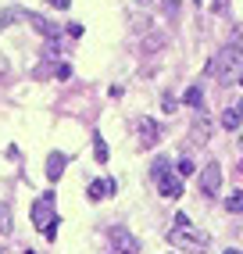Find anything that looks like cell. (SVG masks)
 Instances as JSON below:
<instances>
[{
	"label": "cell",
	"instance_id": "cell-5",
	"mask_svg": "<svg viewBox=\"0 0 243 254\" xmlns=\"http://www.w3.org/2000/svg\"><path fill=\"white\" fill-rule=\"evenodd\" d=\"M108 240H111V247H115L118 254H140V240H136L125 226H111V229H108Z\"/></svg>",
	"mask_w": 243,
	"mask_h": 254
},
{
	"label": "cell",
	"instance_id": "cell-3",
	"mask_svg": "<svg viewBox=\"0 0 243 254\" xmlns=\"http://www.w3.org/2000/svg\"><path fill=\"white\" fill-rule=\"evenodd\" d=\"M150 176H154V183H158L161 197H182V176H179V172H172L165 158H161V161H154Z\"/></svg>",
	"mask_w": 243,
	"mask_h": 254
},
{
	"label": "cell",
	"instance_id": "cell-11",
	"mask_svg": "<svg viewBox=\"0 0 243 254\" xmlns=\"http://www.w3.org/2000/svg\"><path fill=\"white\" fill-rule=\"evenodd\" d=\"M29 22H32V29H36V32H43L50 43H58V40H61V29H54L47 18H40V14H29Z\"/></svg>",
	"mask_w": 243,
	"mask_h": 254
},
{
	"label": "cell",
	"instance_id": "cell-17",
	"mask_svg": "<svg viewBox=\"0 0 243 254\" xmlns=\"http://www.w3.org/2000/svg\"><path fill=\"white\" fill-rule=\"evenodd\" d=\"M93 150H97V161H108V147H104V136H93Z\"/></svg>",
	"mask_w": 243,
	"mask_h": 254
},
{
	"label": "cell",
	"instance_id": "cell-1",
	"mask_svg": "<svg viewBox=\"0 0 243 254\" xmlns=\"http://www.w3.org/2000/svg\"><path fill=\"white\" fill-rule=\"evenodd\" d=\"M243 72V47L240 43H229V47H222L215 61L207 64V75H215V79H236Z\"/></svg>",
	"mask_w": 243,
	"mask_h": 254
},
{
	"label": "cell",
	"instance_id": "cell-22",
	"mask_svg": "<svg viewBox=\"0 0 243 254\" xmlns=\"http://www.w3.org/2000/svg\"><path fill=\"white\" fill-rule=\"evenodd\" d=\"M240 86H243V72H240Z\"/></svg>",
	"mask_w": 243,
	"mask_h": 254
},
{
	"label": "cell",
	"instance_id": "cell-15",
	"mask_svg": "<svg viewBox=\"0 0 243 254\" xmlns=\"http://www.w3.org/2000/svg\"><path fill=\"white\" fill-rule=\"evenodd\" d=\"M225 208H229L233 215H240V211H243V193H240V190H233V197L225 200Z\"/></svg>",
	"mask_w": 243,
	"mask_h": 254
},
{
	"label": "cell",
	"instance_id": "cell-2",
	"mask_svg": "<svg viewBox=\"0 0 243 254\" xmlns=\"http://www.w3.org/2000/svg\"><path fill=\"white\" fill-rule=\"evenodd\" d=\"M32 226H36L47 240L58 236V211H54V190L40 193V200L32 204Z\"/></svg>",
	"mask_w": 243,
	"mask_h": 254
},
{
	"label": "cell",
	"instance_id": "cell-7",
	"mask_svg": "<svg viewBox=\"0 0 243 254\" xmlns=\"http://www.w3.org/2000/svg\"><path fill=\"white\" fill-rule=\"evenodd\" d=\"M136 132H140V143L143 147H154L158 143V136H161V129L150 122V118H140V122H136Z\"/></svg>",
	"mask_w": 243,
	"mask_h": 254
},
{
	"label": "cell",
	"instance_id": "cell-21",
	"mask_svg": "<svg viewBox=\"0 0 243 254\" xmlns=\"http://www.w3.org/2000/svg\"><path fill=\"white\" fill-rule=\"evenodd\" d=\"M236 172H240V176H243V161H240V168H236Z\"/></svg>",
	"mask_w": 243,
	"mask_h": 254
},
{
	"label": "cell",
	"instance_id": "cell-6",
	"mask_svg": "<svg viewBox=\"0 0 243 254\" xmlns=\"http://www.w3.org/2000/svg\"><path fill=\"white\" fill-rule=\"evenodd\" d=\"M200 190H204V197H218V190H222V165H218V161H207V165H204V172H200Z\"/></svg>",
	"mask_w": 243,
	"mask_h": 254
},
{
	"label": "cell",
	"instance_id": "cell-8",
	"mask_svg": "<svg viewBox=\"0 0 243 254\" xmlns=\"http://www.w3.org/2000/svg\"><path fill=\"white\" fill-rule=\"evenodd\" d=\"M111 193H115V183L111 179H93L90 186H86V197H90V200H104Z\"/></svg>",
	"mask_w": 243,
	"mask_h": 254
},
{
	"label": "cell",
	"instance_id": "cell-19",
	"mask_svg": "<svg viewBox=\"0 0 243 254\" xmlns=\"http://www.w3.org/2000/svg\"><path fill=\"white\" fill-rule=\"evenodd\" d=\"M47 4H54V7H68V0H47Z\"/></svg>",
	"mask_w": 243,
	"mask_h": 254
},
{
	"label": "cell",
	"instance_id": "cell-4",
	"mask_svg": "<svg viewBox=\"0 0 243 254\" xmlns=\"http://www.w3.org/2000/svg\"><path fill=\"white\" fill-rule=\"evenodd\" d=\"M168 240H172V244H179L182 251H207V247H211V236L197 233L193 226H189V229H172V233H168Z\"/></svg>",
	"mask_w": 243,
	"mask_h": 254
},
{
	"label": "cell",
	"instance_id": "cell-18",
	"mask_svg": "<svg viewBox=\"0 0 243 254\" xmlns=\"http://www.w3.org/2000/svg\"><path fill=\"white\" fill-rule=\"evenodd\" d=\"M14 18H18V11H0V29H4V25H11Z\"/></svg>",
	"mask_w": 243,
	"mask_h": 254
},
{
	"label": "cell",
	"instance_id": "cell-20",
	"mask_svg": "<svg viewBox=\"0 0 243 254\" xmlns=\"http://www.w3.org/2000/svg\"><path fill=\"white\" fill-rule=\"evenodd\" d=\"M222 254H243V251L240 247H229V251H222Z\"/></svg>",
	"mask_w": 243,
	"mask_h": 254
},
{
	"label": "cell",
	"instance_id": "cell-23",
	"mask_svg": "<svg viewBox=\"0 0 243 254\" xmlns=\"http://www.w3.org/2000/svg\"><path fill=\"white\" fill-rule=\"evenodd\" d=\"M0 254H7V251H4V247H0Z\"/></svg>",
	"mask_w": 243,
	"mask_h": 254
},
{
	"label": "cell",
	"instance_id": "cell-10",
	"mask_svg": "<svg viewBox=\"0 0 243 254\" xmlns=\"http://www.w3.org/2000/svg\"><path fill=\"white\" fill-rule=\"evenodd\" d=\"M64 165H68V158L61 154V150H54V154L47 158V179H50V183H58L61 172H64Z\"/></svg>",
	"mask_w": 243,
	"mask_h": 254
},
{
	"label": "cell",
	"instance_id": "cell-16",
	"mask_svg": "<svg viewBox=\"0 0 243 254\" xmlns=\"http://www.w3.org/2000/svg\"><path fill=\"white\" fill-rule=\"evenodd\" d=\"M176 172H179V176L186 179V176H193V172H197V165L189 161V158H179V168H176Z\"/></svg>",
	"mask_w": 243,
	"mask_h": 254
},
{
	"label": "cell",
	"instance_id": "cell-12",
	"mask_svg": "<svg viewBox=\"0 0 243 254\" xmlns=\"http://www.w3.org/2000/svg\"><path fill=\"white\" fill-rule=\"evenodd\" d=\"M11 229H14V215H11L7 204H0V233H7V236H11Z\"/></svg>",
	"mask_w": 243,
	"mask_h": 254
},
{
	"label": "cell",
	"instance_id": "cell-14",
	"mask_svg": "<svg viewBox=\"0 0 243 254\" xmlns=\"http://www.w3.org/2000/svg\"><path fill=\"white\" fill-rule=\"evenodd\" d=\"M182 104H189V108H200V86H189V90L182 93Z\"/></svg>",
	"mask_w": 243,
	"mask_h": 254
},
{
	"label": "cell",
	"instance_id": "cell-13",
	"mask_svg": "<svg viewBox=\"0 0 243 254\" xmlns=\"http://www.w3.org/2000/svg\"><path fill=\"white\" fill-rule=\"evenodd\" d=\"M204 136H211V122H204V118H197V126H193V143H207Z\"/></svg>",
	"mask_w": 243,
	"mask_h": 254
},
{
	"label": "cell",
	"instance_id": "cell-9",
	"mask_svg": "<svg viewBox=\"0 0 243 254\" xmlns=\"http://www.w3.org/2000/svg\"><path fill=\"white\" fill-rule=\"evenodd\" d=\"M240 126H243V100H240L236 108H225V111H222V129H229V132H236Z\"/></svg>",
	"mask_w": 243,
	"mask_h": 254
}]
</instances>
